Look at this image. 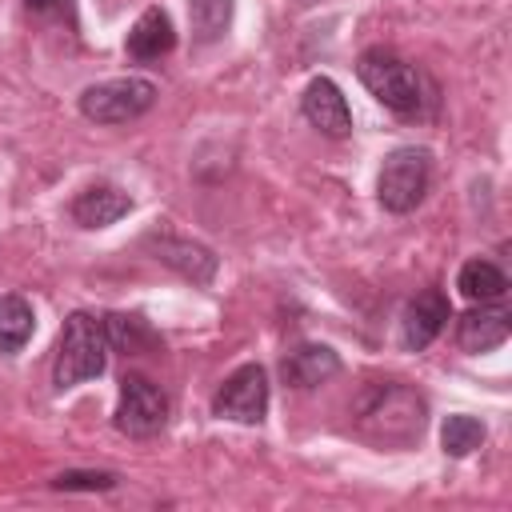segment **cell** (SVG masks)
Returning <instances> with one entry per match:
<instances>
[{
	"label": "cell",
	"instance_id": "1",
	"mask_svg": "<svg viewBox=\"0 0 512 512\" xmlns=\"http://www.w3.org/2000/svg\"><path fill=\"white\" fill-rule=\"evenodd\" d=\"M356 428L384 448H408L428 424V400L404 380H376L352 404Z\"/></svg>",
	"mask_w": 512,
	"mask_h": 512
},
{
	"label": "cell",
	"instance_id": "12",
	"mask_svg": "<svg viewBox=\"0 0 512 512\" xmlns=\"http://www.w3.org/2000/svg\"><path fill=\"white\" fill-rule=\"evenodd\" d=\"M176 48V28H172V16L164 8H144L136 16V24L128 28V40H124V52L132 60H160Z\"/></svg>",
	"mask_w": 512,
	"mask_h": 512
},
{
	"label": "cell",
	"instance_id": "16",
	"mask_svg": "<svg viewBox=\"0 0 512 512\" xmlns=\"http://www.w3.org/2000/svg\"><path fill=\"white\" fill-rule=\"evenodd\" d=\"M456 288L472 300V304H492V300H500L504 292H508V276L492 264V260H468L464 268H460V276H456Z\"/></svg>",
	"mask_w": 512,
	"mask_h": 512
},
{
	"label": "cell",
	"instance_id": "7",
	"mask_svg": "<svg viewBox=\"0 0 512 512\" xmlns=\"http://www.w3.org/2000/svg\"><path fill=\"white\" fill-rule=\"evenodd\" d=\"M212 412L236 424H260L268 412V372L260 364H240L212 396Z\"/></svg>",
	"mask_w": 512,
	"mask_h": 512
},
{
	"label": "cell",
	"instance_id": "10",
	"mask_svg": "<svg viewBox=\"0 0 512 512\" xmlns=\"http://www.w3.org/2000/svg\"><path fill=\"white\" fill-rule=\"evenodd\" d=\"M144 244L152 248V256H156L160 264L176 268V272H180V276H188L192 284H208V280L216 276V252H212V248H204V244H196V240H184V236H160V232H152Z\"/></svg>",
	"mask_w": 512,
	"mask_h": 512
},
{
	"label": "cell",
	"instance_id": "21",
	"mask_svg": "<svg viewBox=\"0 0 512 512\" xmlns=\"http://www.w3.org/2000/svg\"><path fill=\"white\" fill-rule=\"evenodd\" d=\"M32 12H56V8H68L72 0H24Z\"/></svg>",
	"mask_w": 512,
	"mask_h": 512
},
{
	"label": "cell",
	"instance_id": "6",
	"mask_svg": "<svg viewBox=\"0 0 512 512\" xmlns=\"http://www.w3.org/2000/svg\"><path fill=\"white\" fill-rule=\"evenodd\" d=\"M116 432L132 436V440H148L156 432H164L168 424V396L160 384H152L140 372H128L120 380V400H116V416H112Z\"/></svg>",
	"mask_w": 512,
	"mask_h": 512
},
{
	"label": "cell",
	"instance_id": "3",
	"mask_svg": "<svg viewBox=\"0 0 512 512\" xmlns=\"http://www.w3.org/2000/svg\"><path fill=\"white\" fill-rule=\"evenodd\" d=\"M108 368V332L104 320H96L92 312H72L60 328V344H56V360H52V384L76 388L92 376H100Z\"/></svg>",
	"mask_w": 512,
	"mask_h": 512
},
{
	"label": "cell",
	"instance_id": "20",
	"mask_svg": "<svg viewBox=\"0 0 512 512\" xmlns=\"http://www.w3.org/2000/svg\"><path fill=\"white\" fill-rule=\"evenodd\" d=\"M116 472H80V468H72V472H60L56 480H52V488H60V492H108V488H116Z\"/></svg>",
	"mask_w": 512,
	"mask_h": 512
},
{
	"label": "cell",
	"instance_id": "13",
	"mask_svg": "<svg viewBox=\"0 0 512 512\" xmlns=\"http://www.w3.org/2000/svg\"><path fill=\"white\" fill-rule=\"evenodd\" d=\"M508 332H512V316L504 308H488V304L468 308L456 320V344L464 352H492L508 340Z\"/></svg>",
	"mask_w": 512,
	"mask_h": 512
},
{
	"label": "cell",
	"instance_id": "14",
	"mask_svg": "<svg viewBox=\"0 0 512 512\" xmlns=\"http://www.w3.org/2000/svg\"><path fill=\"white\" fill-rule=\"evenodd\" d=\"M68 212H72V220H76L80 228H108V224H116L120 216L132 212V196L120 192L116 184H88V188L72 200Z\"/></svg>",
	"mask_w": 512,
	"mask_h": 512
},
{
	"label": "cell",
	"instance_id": "8",
	"mask_svg": "<svg viewBox=\"0 0 512 512\" xmlns=\"http://www.w3.org/2000/svg\"><path fill=\"white\" fill-rule=\"evenodd\" d=\"M300 112H304V120H308L316 132H324V136H332V140L352 136V108H348L340 84L328 80V76L308 80V88H304V96H300Z\"/></svg>",
	"mask_w": 512,
	"mask_h": 512
},
{
	"label": "cell",
	"instance_id": "2",
	"mask_svg": "<svg viewBox=\"0 0 512 512\" xmlns=\"http://www.w3.org/2000/svg\"><path fill=\"white\" fill-rule=\"evenodd\" d=\"M356 76L388 112H396V116H420L424 112V100H428L424 96V80L392 48H380V44L364 48L356 56Z\"/></svg>",
	"mask_w": 512,
	"mask_h": 512
},
{
	"label": "cell",
	"instance_id": "5",
	"mask_svg": "<svg viewBox=\"0 0 512 512\" xmlns=\"http://www.w3.org/2000/svg\"><path fill=\"white\" fill-rule=\"evenodd\" d=\"M156 104V84L144 76H116L80 92V116L92 124H128Z\"/></svg>",
	"mask_w": 512,
	"mask_h": 512
},
{
	"label": "cell",
	"instance_id": "9",
	"mask_svg": "<svg viewBox=\"0 0 512 512\" xmlns=\"http://www.w3.org/2000/svg\"><path fill=\"white\" fill-rule=\"evenodd\" d=\"M448 316H452V308H448V296H444L440 288L416 292V296L408 300V308H404V320H400L404 344H408L412 352H424V348L444 332Z\"/></svg>",
	"mask_w": 512,
	"mask_h": 512
},
{
	"label": "cell",
	"instance_id": "19",
	"mask_svg": "<svg viewBox=\"0 0 512 512\" xmlns=\"http://www.w3.org/2000/svg\"><path fill=\"white\" fill-rule=\"evenodd\" d=\"M484 436H488L484 424H480L476 416H464V412H460V416H448L444 428H440V444H444V452L456 456V460L468 456V452H476V448L484 444Z\"/></svg>",
	"mask_w": 512,
	"mask_h": 512
},
{
	"label": "cell",
	"instance_id": "11",
	"mask_svg": "<svg viewBox=\"0 0 512 512\" xmlns=\"http://www.w3.org/2000/svg\"><path fill=\"white\" fill-rule=\"evenodd\" d=\"M340 372V356L328 348V344H300L292 348L284 360H280V376L284 384L308 392V388H320L324 380H332Z\"/></svg>",
	"mask_w": 512,
	"mask_h": 512
},
{
	"label": "cell",
	"instance_id": "18",
	"mask_svg": "<svg viewBox=\"0 0 512 512\" xmlns=\"http://www.w3.org/2000/svg\"><path fill=\"white\" fill-rule=\"evenodd\" d=\"M104 332H108V348H116L124 356H140L156 344V332L140 316H124V312L104 316Z\"/></svg>",
	"mask_w": 512,
	"mask_h": 512
},
{
	"label": "cell",
	"instance_id": "4",
	"mask_svg": "<svg viewBox=\"0 0 512 512\" xmlns=\"http://www.w3.org/2000/svg\"><path fill=\"white\" fill-rule=\"evenodd\" d=\"M428 184H432V152L404 144L384 156L380 176H376V200L384 212L404 216L428 196Z\"/></svg>",
	"mask_w": 512,
	"mask_h": 512
},
{
	"label": "cell",
	"instance_id": "15",
	"mask_svg": "<svg viewBox=\"0 0 512 512\" xmlns=\"http://www.w3.org/2000/svg\"><path fill=\"white\" fill-rule=\"evenodd\" d=\"M36 332V312L24 296H0V356H16Z\"/></svg>",
	"mask_w": 512,
	"mask_h": 512
},
{
	"label": "cell",
	"instance_id": "17",
	"mask_svg": "<svg viewBox=\"0 0 512 512\" xmlns=\"http://www.w3.org/2000/svg\"><path fill=\"white\" fill-rule=\"evenodd\" d=\"M232 8H236V0H188L192 40L196 44H216L232 24Z\"/></svg>",
	"mask_w": 512,
	"mask_h": 512
}]
</instances>
